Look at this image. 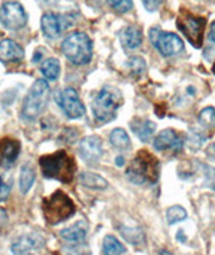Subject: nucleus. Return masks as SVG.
Returning a JSON list of instances; mask_svg holds the SVG:
<instances>
[{"mask_svg": "<svg viewBox=\"0 0 215 255\" xmlns=\"http://www.w3.org/2000/svg\"><path fill=\"white\" fill-rule=\"evenodd\" d=\"M207 154H209V157L215 160V141L211 144L210 146H209V148H207Z\"/></svg>", "mask_w": 215, "mask_h": 255, "instance_id": "32", "label": "nucleus"}, {"mask_svg": "<svg viewBox=\"0 0 215 255\" xmlns=\"http://www.w3.org/2000/svg\"><path fill=\"white\" fill-rule=\"evenodd\" d=\"M24 58V50L16 42L11 39H3L0 42V61L4 63L20 62Z\"/></svg>", "mask_w": 215, "mask_h": 255, "instance_id": "15", "label": "nucleus"}, {"mask_svg": "<svg viewBox=\"0 0 215 255\" xmlns=\"http://www.w3.org/2000/svg\"><path fill=\"white\" fill-rule=\"evenodd\" d=\"M120 233L123 234V237L132 245H139V243L144 242V234L141 233V230L137 229V227L136 229L123 227V229H120Z\"/></svg>", "mask_w": 215, "mask_h": 255, "instance_id": "25", "label": "nucleus"}, {"mask_svg": "<svg viewBox=\"0 0 215 255\" xmlns=\"http://www.w3.org/2000/svg\"><path fill=\"white\" fill-rule=\"evenodd\" d=\"M42 246V239L34 237V235H23L18 238L11 246V250L15 254H24L31 250H35Z\"/></svg>", "mask_w": 215, "mask_h": 255, "instance_id": "16", "label": "nucleus"}, {"mask_svg": "<svg viewBox=\"0 0 215 255\" xmlns=\"http://www.w3.org/2000/svg\"><path fill=\"white\" fill-rule=\"evenodd\" d=\"M40 59V54L39 53H36L35 54V57H34V59H32V61L34 62H38Z\"/></svg>", "mask_w": 215, "mask_h": 255, "instance_id": "36", "label": "nucleus"}, {"mask_svg": "<svg viewBox=\"0 0 215 255\" xmlns=\"http://www.w3.org/2000/svg\"><path fill=\"white\" fill-rule=\"evenodd\" d=\"M210 39L213 40L215 43V22L211 24V28H210Z\"/></svg>", "mask_w": 215, "mask_h": 255, "instance_id": "34", "label": "nucleus"}, {"mask_svg": "<svg viewBox=\"0 0 215 255\" xmlns=\"http://www.w3.org/2000/svg\"><path fill=\"white\" fill-rule=\"evenodd\" d=\"M163 0H143L144 3V7L148 11H155V9L159 8V5L162 4Z\"/></svg>", "mask_w": 215, "mask_h": 255, "instance_id": "31", "label": "nucleus"}, {"mask_svg": "<svg viewBox=\"0 0 215 255\" xmlns=\"http://www.w3.org/2000/svg\"><path fill=\"white\" fill-rule=\"evenodd\" d=\"M7 222V212L3 208H0V226H3Z\"/></svg>", "mask_w": 215, "mask_h": 255, "instance_id": "33", "label": "nucleus"}, {"mask_svg": "<svg viewBox=\"0 0 215 255\" xmlns=\"http://www.w3.org/2000/svg\"><path fill=\"white\" fill-rule=\"evenodd\" d=\"M128 66L131 67V71L133 75H140L144 71L145 63L141 58H132L131 61L128 62Z\"/></svg>", "mask_w": 215, "mask_h": 255, "instance_id": "30", "label": "nucleus"}, {"mask_svg": "<svg viewBox=\"0 0 215 255\" xmlns=\"http://www.w3.org/2000/svg\"><path fill=\"white\" fill-rule=\"evenodd\" d=\"M79 183L88 188L93 189H105L108 187V181L97 173L92 172H84L79 175Z\"/></svg>", "mask_w": 215, "mask_h": 255, "instance_id": "20", "label": "nucleus"}, {"mask_svg": "<svg viewBox=\"0 0 215 255\" xmlns=\"http://www.w3.org/2000/svg\"><path fill=\"white\" fill-rule=\"evenodd\" d=\"M131 128L132 130L135 132V134H136L141 141L148 142V141H151V138L154 137L155 129H156V124L150 121V120H144V121L136 120V121L131 123Z\"/></svg>", "mask_w": 215, "mask_h": 255, "instance_id": "18", "label": "nucleus"}, {"mask_svg": "<svg viewBox=\"0 0 215 255\" xmlns=\"http://www.w3.org/2000/svg\"><path fill=\"white\" fill-rule=\"evenodd\" d=\"M19 152H20V142L18 140L13 138L0 140V167H12L18 158Z\"/></svg>", "mask_w": 215, "mask_h": 255, "instance_id": "11", "label": "nucleus"}, {"mask_svg": "<svg viewBox=\"0 0 215 255\" xmlns=\"http://www.w3.org/2000/svg\"><path fill=\"white\" fill-rule=\"evenodd\" d=\"M160 164L159 160L148 150H139L127 169L128 180L137 185L155 184L159 180Z\"/></svg>", "mask_w": 215, "mask_h": 255, "instance_id": "2", "label": "nucleus"}, {"mask_svg": "<svg viewBox=\"0 0 215 255\" xmlns=\"http://www.w3.org/2000/svg\"><path fill=\"white\" fill-rule=\"evenodd\" d=\"M62 51L71 63L86 65L92 61V39L84 32L70 34L62 43Z\"/></svg>", "mask_w": 215, "mask_h": 255, "instance_id": "4", "label": "nucleus"}, {"mask_svg": "<svg viewBox=\"0 0 215 255\" xmlns=\"http://www.w3.org/2000/svg\"><path fill=\"white\" fill-rule=\"evenodd\" d=\"M205 27H206V19L194 16L187 11L180 13L178 18V28L185 34L187 40L197 49L202 47Z\"/></svg>", "mask_w": 215, "mask_h": 255, "instance_id": "7", "label": "nucleus"}, {"mask_svg": "<svg viewBox=\"0 0 215 255\" xmlns=\"http://www.w3.org/2000/svg\"><path fill=\"white\" fill-rule=\"evenodd\" d=\"M42 210H43L44 219L48 225H58L63 220L69 219L71 215H74L75 206L65 192L55 191L53 195L43 199Z\"/></svg>", "mask_w": 215, "mask_h": 255, "instance_id": "3", "label": "nucleus"}, {"mask_svg": "<svg viewBox=\"0 0 215 255\" xmlns=\"http://www.w3.org/2000/svg\"><path fill=\"white\" fill-rule=\"evenodd\" d=\"M116 161H117V165H123L124 164V158L123 157H117V160H116Z\"/></svg>", "mask_w": 215, "mask_h": 255, "instance_id": "35", "label": "nucleus"}, {"mask_svg": "<svg viewBox=\"0 0 215 255\" xmlns=\"http://www.w3.org/2000/svg\"><path fill=\"white\" fill-rule=\"evenodd\" d=\"M35 181V172L32 168L28 165H23L20 169V179H19V185H20V191L22 194H27L30 188Z\"/></svg>", "mask_w": 215, "mask_h": 255, "instance_id": "22", "label": "nucleus"}, {"mask_svg": "<svg viewBox=\"0 0 215 255\" xmlns=\"http://www.w3.org/2000/svg\"><path fill=\"white\" fill-rule=\"evenodd\" d=\"M183 146V140L182 137L172 129H166L159 134L154 141V148L156 150H167L172 149L178 152Z\"/></svg>", "mask_w": 215, "mask_h": 255, "instance_id": "13", "label": "nucleus"}, {"mask_svg": "<svg viewBox=\"0 0 215 255\" xmlns=\"http://www.w3.org/2000/svg\"><path fill=\"white\" fill-rule=\"evenodd\" d=\"M121 43L124 44V47L129 50L137 49L143 43V34H141L140 27L128 26L121 32Z\"/></svg>", "mask_w": 215, "mask_h": 255, "instance_id": "17", "label": "nucleus"}, {"mask_svg": "<svg viewBox=\"0 0 215 255\" xmlns=\"http://www.w3.org/2000/svg\"><path fill=\"white\" fill-rule=\"evenodd\" d=\"M199 123L205 128L215 127V109L214 108H206L199 115Z\"/></svg>", "mask_w": 215, "mask_h": 255, "instance_id": "28", "label": "nucleus"}, {"mask_svg": "<svg viewBox=\"0 0 215 255\" xmlns=\"http://www.w3.org/2000/svg\"><path fill=\"white\" fill-rule=\"evenodd\" d=\"M40 169L48 179H55L61 183H70L77 171L75 160L66 150H58L39 158Z\"/></svg>", "mask_w": 215, "mask_h": 255, "instance_id": "1", "label": "nucleus"}, {"mask_svg": "<svg viewBox=\"0 0 215 255\" xmlns=\"http://www.w3.org/2000/svg\"><path fill=\"white\" fill-rule=\"evenodd\" d=\"M110 144L117 148L120 150H125L131 146V140H129V136L127 134V132L124 129H114L113 132L110 133Z\"/></svg>", "mask_w": 215, "mask_h": 255, "instance_id": "21", "label": "nucleus"}, {"mask_svg": "<svg viewBox=\"0 0 215 255\" xmlns=\"http://www.w3.org/2000/svg\"><path fill=\"white\" fill-rule=\"evenodd\" d=\"M50 97V86L44 79H36L24 98L22 106V117L27 121L35 120L43 112Z\"/></svg>", "mask_w": 215, "mask_h": 255, "instance_id": "6", "label": "nucleus"}, {"mask_svg": "<svg viewBox=\"0 0 215 255\" xmlns=\"http://www.w3.org/2000/svg\"><path fill=\"white\" fill-rule=\"evenodd\" d=\"M187 218V212L183 207L180 206H174L171 208H168L167 211V220L170 225H175L180 220H183Z\"/></svg>", "mask_w": 215, "mask_h": 255, "instance_id": "27", "label": "nucleus"}, {"mask_svg": "<svg viewBox=\"0 0 215 255\" xmlns=\"http://www.w3.org/2000/svg\"><path fill=\"white\" fill-rule=\"evenodd\" d=\"M151 42L164 57H172L183 50V40L171 32H162L158 27L152 28L150 32Z\"/></svg>", "mask_w": 215, "mask_h": 255, "instance_id": "8", "label": "nucleus"}, {"mask_svg": "<svg viewBox=\"0 0 215 255\" xmlns=\"http://www.w3.org/2000/svg\"><path fill=\"white\" fill-rule=\"evenodd\" d=\"M0 23L8 30H19L27 23V13L18 1H5L0 7Z\"/></svg>", "mask_w": 215, "mask_h": 255, "instance_id": "9", "label": "nucleus"}, {"mask_svg": "<svg viewBox=\"0 0 215 255\" xmlns=\"http://www.w3.org/2000/svg\"><path fill=\"white\" fill-rule=\"evenodd\" d=\"M12 175H1L0 176V202H4L9 196L12 189Z\"/></svg>", "mask_w": 215, "mask_h": 255, "instance_id": "26", "label": "nucleus"}, {"mask_svg": "<svg viewBox=\"0 0 215 255\" xmlns=\"http://www.w3.org/2000/svg\"><path fill=\"white\" fill-rule=\"evenodd\" d=\"M79 150L84 160H86L88 163H96L102 154L101 138L97 136L85 137L84 140L79 142Z\"/></svg>", "mask_w": 215, "mask_h": 255, "instance_id": "12", "label": "nucleus"}, {"mask_svg": "<svg viewBox=\"0 0 215 255\" xmlns=\"http://www.w3.org/2000/svg\"><path fill=\"white\" fill-rule=\"evenodd\" d=\"M123 102V97L117 90L104 88L98 93L92 104L93 115L98 123H109L117 116L119 108Z\"/></svg>", "mask_w": 215, "mask_h": 255, "instance_id": "5", "label": "nucleus"}, {"mask_svg": "<svg viewBox=\"0 0 215 255\" xmlns=\"http://www.w3.org/2000/svg\"><path fill=\"white\" fill-rule=\"evenodd\" d=\"M213 73L215 74V63H214V66H213Z\"/></svg>", "mask_w": 215, "mask_h": 255, "instance_id": "37", "label": "nucleus"}, {"mask_svg": "<svg viewBox=\"0 0 215 255\" xmlns=\"http://www.w3.org/2000/svg\"><path fill=\"white\" fill-rule=\"evenodd\" d=\"M40 27L47 38H58L66 28L65 19L55 13H44L40 19Z\"/></svg>", "mask_w": 215, "mask_h": 255, "instance_id": "14", "label": "nucleus"}, {"mask_svg": "<svg viewBox=\"0 0 215 255\" xmlns=\"http://www.w3.org/2000/svg\"><path fill=\"white\" fill-rule=\"evenodd\" d=\"M40 71L42 74L46 77L50 81H55L59 75V71H61V66H59V61L55 59V58H50V59H46V61L42 63L40 66Z\"/></svg>", "mask_w": 215, "mask_h": 255, "instance_id": "23", "label": "nucleus"}, {"mask_svg": "<svg viewBox=\"0 0 215 255\" xmlns=\"http://www.w3.org/2000/svg\"><path fill=\"white\" fill-rule=\"evenodd\" d=\"M109 4L112 5V8L116 9L117 12L124 13L128 12L132 8V0H109Z\"/></svg>", "mask_w": 215, "mask_h": 255, "instance_id": "29", "label": "nucleus"}, {"mask_svg": "<svg viewBox=\"0 0 215 255\" xmlns=\"http://www.w3.org/2000/svg\"><path fill=\"white\" fill-rule=\"evenodd\" d=\"M59 105L65 112V115L70 119H79L85 115V106L78 97V93L74 89L67 88L61 93L58 98Z\"/></svg>", "mask_w": 215, "mask_h": 255, "instance_id": "10", "label": "nucleus"}, {"mask_svg": "<svg viewBox=\"0 0 215 255\" xmlns=\"http://www.w3.org/2000/svg\"><path fill=\"white\" fill-rule=\"evenodd\" d=\"M102 251L104 254H124L125 253V247L117 241V238L114 237H106L104 239V245H102Z\"/></svg>", "mask_w": 215, "mask_h": 255, "instance_id": "24", "label": "nucleus"}, {"mask_svg": "<svg viewBox=\"0 0 215 255\" xmlns=\"http://www.w3.org/2000/svg\"><path fill=\"white\" fill-rule=\"evenodd\" d=\"M61 237L66 242L82 243L85 241V238H86V229H85L82 223H77V225L71 226V227L62 230Z\"/></svg>", "mask_w": 215, "mask_h": 255, "instance_id": "19", "label": "nucleus"}]
</instances>
